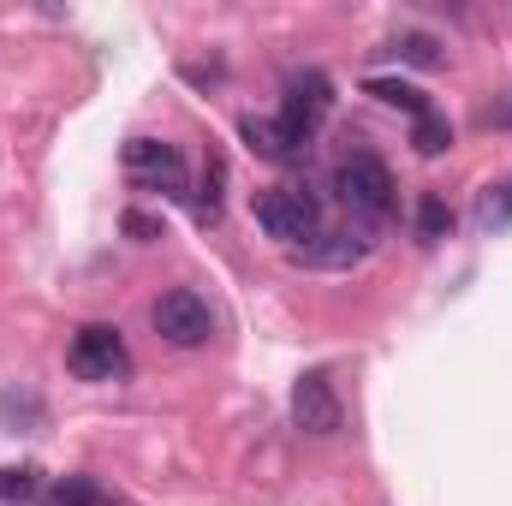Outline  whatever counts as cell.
Returning a JSON list of instances; mask_svg holds the SVG:
<instances>
[{
    "instance_id": "cell-5",
    "label": "cell",
    "mask_w": 512,
    "mask_h": 506,
    "mask_svg": "<svg viewBox=\"0 0 512 506\" xmlns=\"http://www.w3.org/2000/svg\"><path fill=\"white\" fill-rule=\"evenodd\" d=\"M334 114V84H328V72H298L292 84H286V102H280V131L298 143V149H310V137L322 131V120Z\"/></svg>"
},
{
    "instance_id": "cell-15",
    "label": "cell",
    "mask_w": 512,
    "mask_h": 506,
    "mask_svg": "<svg viewBox=\"0 0 512 506\" xmlns=\"http://www.w3.org/2000/svg\"><path fill=\"white\" fill-rule=\"evenodd\" d=\"M411 149L417 155H447L453 149V126H447V114H423V120H411Z\"/></svg>"
},
{
    "instance_id": "cell-2",
    "label": "cell",
    "mask_w": 512,
    "mask_h": 506,
    "mask_svg": "<svg viewBox=\"0 0 512 506\" xmlns=\"http://www.w3.org/2000/svg\"><path fill=\"white\" fill-rule=\"evenodd\" d=\"M334 197L364 221V227H382L393 215V173H387L382 155L370 149H352L340 167H334Z\"/></svg>"
},
{
    "instance_id": "cell-11",
    "label": "cell",
    "mask_w": 512,
    "mask_h": 506,
    "mask_svg": "<svg viewBox=\"0 0 512 506\" xmlns=\"http://www.w3.org/2000/svg\"><path fill=\"white\" fill-rule=\"evenodd\" d=\"M471 221H477V233H507V227H512V179H501V185H483V191H477Z\"/></svg>"
},
{
    "instance_id": "cell-8",
    "label": "cell",
    "mask_w": 512,
    "mask_h": 506,
    "mask_svg": "<svg viewBox=\"0 0 512 506\" xmlns=\"http://www.w3.org/2000/svg\"><path fill=\"white\" fill-rule=\"evenodd\" d=\"M370 251H376V233L370 227H346V233H322L310 251H298V262H310V268H358Z\"/></svg>"
},
{
    "instance_id": "cell-10",
    "label": "cell",
    "mask_w": 512,
    "mask_h": 506,
    "mask_svg": "<svg viewBox=\"0 0 512 506\" xmlns=\"http://www.w3.org/2000/svg\"><path fill=\"white\" fill-rule=\"evenodd\" d=\"M364 96H376L382 108H399V114H411V120L435 114V102H429L417 84H405V78H364Z\"/></svg>"
},
{
    "instance_id": "cell-19",
    "label": "cell",
    "mask_w": 512,
    "mask_h": 506,
    "mask_svg": "<svg viewBox=\"0 0 512 506\" xmlns=\"http://www.w3.org/2000/svg\"><path fill=\"white\" fill-rule=\"evenodd\" d=\"M126 233L137 239V245H149V239H161V221H155V215H143V209H131V215H126Z\"/></svg>"
},
{
    "instance_id": "cell-4",
    "label": "cell",
    "mask_w": 512,
    "mask_h": 506,
    "mask_svg": "<svg viewBox=\"0 0 512 506\" xmlns=\"http://www.w3.org/2000/svg\"><path fill=\"white\" fill-rule=\"evenodd\" d=\"M66 370L78 381H126L131 376V352L120 340V328L108 322H84L66 346Z\"/></svg>"
},
{
    "instance_id": "cell-1",
    "label": "cell",
    "mask_w": 512,
    "mask_h": 506,
    "mask_svg": "<svg viewBox=\"0 0 512 506\" xmlns=\"http://www.w3.org/2000/svg\"><path fill=\"white\" fill-rule=\"evenodd\" d=\"M256 227L268 239H280L286 251H310L322 239V203L304 185H268L256 197Z\"/></svg>"
},
{
    "instance_id": "cell-16",
    "label": "cell",
    "mask_w": 512,
    "mask_h": 506,
    "mask_svg": "<svg viewBox=\"0 0 512 506\" xmlns=\"http://www.w3.org/2000/svg\"><path fill=\"white\" fill-rule=\"evenodd\" d=\"M447 233H453V209H447L435 191H429V197H417V239H423V245H441Z\"/></svg>"
},
{
    "instance_id": "cell-3",
    "label": "cell",
    "mask_w": 512,
    "mask_h": 506,
    "mask_svg": "<svg viewBox=\"0 0 512 506\" xmlns=\"http://www.w3.org/2000/svg\"><path fill=\"white\" fill-rule=\"evenodd\" d=\"M149 322H155V334H161L167 346H179V352L209 346V334H215V310H209V298H203V292H191V286L161 292V298H155V310H149Z\"/></svg>"
},
{
    "instance_id": "cell-7",
    "label": "cell",
    "mask_w": 512,
    "mask_h": 506,
    "mask_svg": "<svg viewBox=\"0 0 512 506\" xmlns=\"http://www.w3.org/2000/svg\"><path fill=\"white\" fill-rule=\"evenodd\" d=\"M340 393H334V381L322 376V370H304V376L292 381V423L304 429V435H340Z\"/></svg>"
},
{
    "instance_id": "cell-17",
    "label": "cell",
    "mask_w": 512,
    "mask_h": 506,
    "mask_svg": "<svg viewBox=\"0 0 512 506\" xmlns=\"http://www.w3.org/2000/svg\"><path fill=\"white\" fill-rule=\"evenodd\" d=\"M393 54H399V60H411V66H441V60H447V54L435 48V36H399V42H393Z\"/></svg>"
},
{
    "instance_id": "cell-18",
    "label": "cell",
    "mask_w": 512,
    "mask_h": 506,
    "mask_svg": "<svg viewBox=\"0 0 512 506\" xmlns=\"http://www.w3.org/2000/svg\"><path fill=\"white\" fill-rule=\"evenodd\" d=\"M221 179H227V167L209 161V173H203V197H197V221H221Z\"/></svg>"
},
{
    "instance_id": "cell-13",
    "label": "cell",
    "mask_w": 512,
    "mask_h": 506,
    "mask_svg": "<svg viewBox=\"0 0 512 506\" xmlns=\"http://www.w3.org/2000/svg\"><path fill=\"white\" fill-rule=\"evenodd\" d=\"M0 423L12 435H36L42 429V399L36 393H0Z\"/></svg>"
},
{
    "instance_id": "cell-12",
    "label": "cell",
    "mask_w": 512,
    "mask_h": 506,
    "mask_svg": "<svg viewBox=\"0 0 512 506\" xmlns=\"http://www.w3.org/2000/svg\"><path fill=\"white\" fill-rule=\"evenodd\" d=\"M42 495H48V477L36 465H6L0 471V501L6 506H30V501H42Z\"/></svg>"
},
{
    "instance_id": "cell-9",
    "label": "cell",
    "mask_w": 512,
    "mask_h": 506,
    "mask_svg": "<svg viewBox=\"0 0 512 506\" xmlns=\"http://www.w3.org/2000/svg\"><path fill=\"white\" fill-rule=\"evenodd\" d=\"M239 137H245V149L262 155V161H298V155H304V149L280 131V120H256V114H245V120H239Z\"/></svg>"
},
{
    "instance_id": "cell-14",
    "label": "cell",
    "mask_w": 512,
    "mask_h": 506,
    "mask_svg": "<svg viewBox=\"0 0 512 506\" xmlns=\"http://www.w3.org/2000/svg\"><path fill=\"white\" fill-rule=\"evenodd\" d=\"M42 506H114L90 477H54L48 483V495H42Z\"/></svg>"
},
{
    "instance_id": "cell-6",
    "label": "cell",
    "mask_w": 512,
    "mask_h": 506,
    "mask_svg": "<svg viewBox=\"0 0 512 506\" xmlns=\"http://www.w3.org/2000/svg\"><path fill=\"white\" fill-rule=\"evenodd\" d=\"M126 173H131L137 191H155V197H185V185H191L185 155H179L173 143H161V137H131L126 143Z\"/></svg>"
}]
</instances>
